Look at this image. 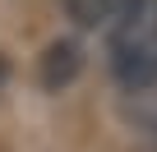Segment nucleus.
<instances>
[{
    "label": "nucleus",
    "mask_w": 157,
    "mask_h": 152,
    "mask_svg": "<svg viewBox=\"0 0 157 152\" xmlns=\"http://www.w3.org/2000/svg\"><path fill=\"white\" fill-rule=\"evenodd\" d=\"M120 5H129V0H106V9H120Z\"/></svg>",
    "instance_id": "nucleus-3"
},
{
    "label": "nucleus",
    "mask_w": 157,
    "mask_h": 152,
    "mask_svg": "<svg viewBox=\"0 0 157 152\" xmlns=\"http://www.w3.org/2000/svg\"><path fill=\"white\" fill-rule=\"evenodd\" d=\"M116 79H120L129 92L157 83V32H143V37L116 46Z\"/></svg>",
    "instance_id": "nucleus-1"
},
{
    "label": "nucleus",
    "mask_w": 157,
    "mask_h": 152,
    "mask_svg": "<svg viewBox=\"0 0 157 152\" xmlns=\"http://www.w3.org/2000/svg\"><path fill=\"white\" fill-rule=\"evenodd\" d=\"M78 69H83V51H78V42L60 37V42H51V46L42 51L37 79H42L46 92H60V88H69V83L78 79Z\"/></svg>",
    "instance_id": "nucleus-2"
}]
</instances>
